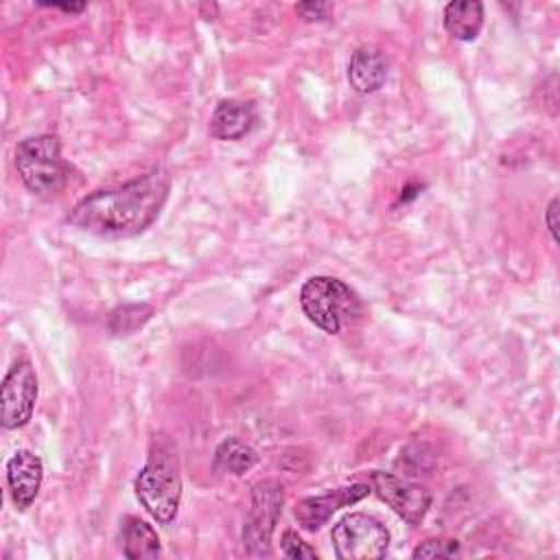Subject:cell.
<instances>
[{
	"label": "cell",
	"instance_id": "7c38bea8",
	"mask_svg": "<svg viewBox=\"0 0 560 560\" xmlns=\"http://www.w3.org/2000/svg\"><path fill=\"white\" fill-rule=\"evenodd\" d=\"M256 109L249 101H221L210 116V133L217 140H241L252 131Z\"/></svg>",
	"mask_w": 560,
	"mask_h": 560
},
{
	"label": "cell",
	"instance_id": "8992f818",
	"mask_svg": "<svg viewBox=\"0 0 560 560\" xmlns=\"http://www.w3.org/2000/svg\"><path fill=\"white\" fill-rule=\"evenodd\" d=\"M284 486L276 479L258 481L252 488V508L243 527V545L249 556L271 553V534L282 514Z\"/></svg>",
	"mask_w": 560,
	"mask_h": 560
},
{
	"label": "cell",
	"instance_id": "30bf717a",
	"mask_svg": "<svg viewBox=\"0 0 560 560\" xmlns=\"http://www.w3.org/2000/svg\"><path fill=\"white\" fill-rule=\"evenodd\" d=\"M42 477L44 464L39 455L26 448L11 455V459L7 462V483L18 510H26L35 501L42 486Z\"/></svg>",
	"mask_w": 560,
	"mask_h": 560
},
{
	"label": "cell",
	"instance_id": "52a82bcc",
	"mask_svg": "<svg viewBox=\"0 0 560 560\" xmlns=\"http://www.w3.org/2000/svg\"><path fill=\"white\" fill-rule=\"evenodd\" d=\"M37 376L26 359L13 363L0 385V422L4 429L24 427L35 409Z\"/></svg>",
	"mask_w": 560,
	"mask_h": 560
},
{
	"label": "cell",
	"instance_id": "3957f363",
	"mask_svg": "<svg viewBox=\"0 0 560 560\" xmlns=\"http://www.w3.org/2000/svg\"><path fill=\"white\" fill-rule=\"evenodd\" d=\"M15 168L24 186L42 197L61 192L70 175V168L61 158L59 138L50 133L22 140L15 147Z\"/></svg>",
	"mask_w": 560,
	"mask_h": 560
},
{
	"label": "cell",
	"instance_id": "6da1fadb",
	"mask_svg": "<svg viewBox=\"0 0 560 560\" xmlns=\"http://www.w3.org/2000/svg\"><path fill=\"white\" fill-rule=\"evenodd\" d=\"M168 190V171L153 168L118 188L88 195L72 208L68 223L98 236H133L160 217Z\"/></svg>",
	"mask_w": 560,
	"mask_h": 560
},
{
	"label": "cell",
	"instance_id": "8fae6325",
	"mask_svg": "<svg viewBox=\"0 0 560 560\" xmlns=\"http://www.w3.org/2000/svg\"><path fill=\"white\" fill-rule=\"evenodd\" d=\"M387 55L374 44H361L354 48L348 63V81L354 92L372 94L387 79Z\"/></svg>",
	"mask_w": 560,
	"mask_h": 560
},
{
	"label": "cell",
	"instance_id": "ac0fdd59",
	"mask_svg": "<svg viewBox=\"0 0 560 560\" xmlns=\"http://www.w3.org/2000/svg\"><path fill=\"white\" fill-rule=\"evenodd\" d=\"M280 547H282V553L287 558H308V560H315L317 558V551L313 547H308L295 532H284L282 538H280Z\"/></svg>",
	"mask_w": 560,
	"mask_h": 560
},
{
	"label": "cell",
	"instance_id": "44dd1931",
	"mask_svg": "<svg viewBox=\"0 0 560 560\" xmlns=\"http://www.w3.org/2000/svg\"><path fill=\"white\" fill-rule=\"evenodd\" d=\"M48 7H57V9L68 11V13H77V11H83V9H85L83 2H79V4H48Z\"/></svg>",
	"mask_w": 560,
	"mask_h": 560
},
{
	"label": "cell",
	"instance_id": "9c48e42d",
	"mask_svg": "<svg viewBox=\"0 0 560 560\" xmlns=\"http://www.w3.org/2000/svg\"><path fill=\"white\" fill-rule=\"evenodd\" d=\"M370 494V486L368 483H350V486H343V488H335V490H328L326 494H317V497H308V499H302L298 505H295V518L298 523L308 529V532H315L319 529L339 508H346V505H352L357 501H361L363 497Z\"/></svg>",
	"mask_w": 560,
	"mask_h": 560
},
{
	"label": "cell",
	"instance_id": "ba28073f",
	"mask_svg": "<svg viewBox=\"0 0 560 560\" xmlns=\"http://www.w3.org/2000/svg\"><path fill=\"white\" fill-rule=\"evenodd\" d=\"M370 488L376 492L381 501H385L402 521L409 525H418L431 505V492L413 481L400 479L392 472L372 470Z\"/></svg>",
	"mask_w": 560,
	"mask_h": 560
},
{
	"label": "cell",
	"instance_id": "e0dca14e",
	"mask_svg": "<svg viewBox=\"0 0 560 560\" xmlns=\"http://www.w3.org/2000/svg\"><path fill=\"white\" fill-rule=\"evenodd\" d=\"M459 553V542L453 538H427L413 549V558L433 560V558H453Z\"/></svg>",
	"mask_w": 560,
	"mask_h": 560
},
{
	"label": "cell",
	"instance_id": "277c9868",
	"mask_svg": "<svg viewBox=\"0 0 560 560\" xmlns=\"http://www.w3.org/2000/svg\"><path fill=\"white\" fill-rule=\"evenodd\" d=\"M300 304L304 315L324 332L337 335L343 324L359 315L361 304L354 291L332 276H313L302 284Z\"/></svg>",
	"mask_w": 560,
	"mask_h": 560
},
{
	"label": "cell",
	"instance_id": "4fadbf2b",
	"mask_svg": "<svg viewBox=\"0 0 560 560\" xmlns=\"http://www.w3.org/2000/svg\"><path fill=\"white\" fill-rule=\"evenodd\" d=\"M483 26L479 0H453L444 7V28L459 42H472Z\"/></svg>",
	"mask_w": 560,
	"mask_h": 560
},
{
	"label": "cell",
	"instance_id": "9a60e30c",
	"mask_svg": "<svg viewBox=\"0 0 560 560\" xmlns=\"http://www.w3.org/2000/svg\"><path fill=\"white\" fill-rule=\"evenodd\" d=\"M258 462L256 451L238 438L223 440L214 451V466L230 475H243Z\"/></svg>",
	"mask_w": 560,
	"mask_h": 560
},
{
	"label": "cell",
	"instance_id": "d6986e66",
	"mask_svg": "<svg viewBox=\"0 0 560 560\" xmlns=\"http://www.w3.org/2000/svg\"><path fill=\"white\" fill-rule=\"evenodd\" d=\"M330 11H332V4H328V2H302V4H298V13H302V18H306V20H324V18H328Z\"/></svg>",
	"mask_w": 560,
	"mask_h": 560
},
{
	"label": "cell",
	"instance_id": "ffe728a7",
	"mask_svg": "<svg viewBox=\"0 0 560 560\" xmlns=\"http://www.w3.org/2000/svg\"><path fill=\"white\" fill-rule=\"evenodd\" d=\"M545 223L551 232V238L553 243L558 241V199H551L549 206H547V212H545Z\"/></svg>",
	"mask_w": 560,
	"mask_h": 560
},
{
	"label": "cell",
	"instance_id": "2e32d148",
	"mask_svg": "<svg viewBox=\"0 0 560 560\" xmlns=\"http://www.w3.org/2000/svg\"><path fill=\"white\" fill-rule=\"evenodd\" d=\"M153 315V306L149 304H125L109 313L107 328L112 335H131L142 328Z\"/></svg>",
	"mask_w": 560,
	"mask_h": 560
},
{
	"label": "cell",
	"instance_id": "7a4b0ae2",
	"mask_svg": "<svg viewBox=\"0 0 560 560\" xmlns=\"http://www.w3.org/2000/svg\"><path fill=\"white\" fill-rule=\"evenodd\" d=\"M133 488L138 501L158 523L168 525L175 518L182 499V477L175 448L168 442H153L151 455L138 472Z\"/></svg>",
	"mask_w": 560,
	"mask_h": 560
},
{
	"label": "cell",
	"instance_id": "5b68a950",
	"mask_svg": "<svg viewBox=\"0 0 560 560\" xmlns=\"http://www.w3.org/2000/svg\"><path fill=\"white\" fill-rule=\"evenodd\" d=\"M330 540L341 560H376L387 553L389 532L374 516L352 512L332 527Z\"/></svg>",
	"mask_w": 560,
	"mask_h": 560
},
{
	"label": "cell",
	"instance_id": "5bb4252c",
	"mask_svg": "<svg viewBox=\"0 0 560 560\" xmlns=\"http://www.w3.org/2000/svg\"><path fill=\"white\" fill-rule=\"evenodd\" d=\"M122 553L131 560H151L160 556L158 532L138 516H127L120 529Z\"/></svg>",
	"mask_w": 560,
	"mask_h": 560
}]
</instances>
